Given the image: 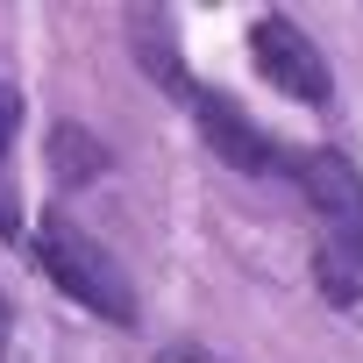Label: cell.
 Wrapping results in <instances>:
<instances>
[{"instance_id":"obj_2","label":"cell","mask_w":363,"mask_h":363,"mask_svg":"<svg viewBox=\"0 0 363 363\" xmlns=\"http://www.w3.org/2000/svg\"><path fill=\"white\" fill-rule=\"evenodd\" d=\"M250 57H257V72H264L278 93H292L299 107H328V93H335L328 57H320V43H313L292 15H257V22H250Z\"/></svg>"},{"instance_id":"obj_8","label":"cell","mask_w":363,"mask_h":363,"mask_svg":"<svg viewBox=\"0 0 363 363\" xmlns=\"http://www.w3.org/2000/svg\"><path fill=\"white\" fill-rule=\"evenodd\" d=\"M0 328H8V299H0Z\"/></svg>"},{"instance_id":"obj_7","label":"cell","mask_w":363,"mask_h":363,"mask_svg":"<svg viewBox=\"0 0 363 363\" xmlns=\"http://www.w3.org/2000/svg\"><path fill=\"white\" fill-rule=\"evenodd\" d=\"M15 121H22V107H15L8 86H0V157H8V143H15Z\"/></svg>"},{"instance_id":"obj_6","label":"cell","mask_w":363,"mask_h":363,"mask_svg":"<svg viewBox=\"0 0 363 363\" xmlns=\"http://www.w3.org/2000/svg\"><path fill=\"white\" fill-rule=\"evenodd\" d=\"M50 171L65 178V186H86V178L107 171V150H100L79 121H57V128H50Z\"/></svg>"},{"instance_id":"obj_1","label":"cell","mask_w":363,"mask_h":363,"mask_svg":"<svg viewBox=\"0 0 363 363\" xmlns=\"http://www.w3.org/2000/svg\"><path fill=\"white\" fill-rule=\"evenodd\" d=\"M29 257H36V271H43L65 299H79L86 313H100V320H114V328H128V320H135V292H128L121 264H114L93 235H79L65 214H43V221H36Z\"/></svg>"},{"instance_id":"obj_4","label":"cell","mask_w":363,"mask_h":363,"mask_svg":"<svg viewBox=\"0 0 363 363\" xmlns=\"http://www.w3.org/2000/svg\"><path fill=\"white\" fill-rule=\"evenodd\" d=\"M292 178H299V193L313 200V214L328 228H363V171L335 150H299L292 157Z\"/></svg>"},{"instance_id":"obj_3","label":"cell","mask_w":363,"mask_h":363,"mask_svg":"<svg viewBox=\"0 0 363 363\" xmlns=\"http://www.w3.org/2000/svg\"><path fill=\"white\" fill-rule=\"evenodd\" d=\"M193 114H200V135H207L235 171L271 178V171H285V164H292V157H285V150H278V143H271V135L235 107V100H221V93H193Z\"/></svg>"},{"instance_id":"obj_9","label":"cell","mask_w":363,"mask_h":363,"mask_svg":"<svg viewBox=\"0 0 363 363\" xmlns=\"http://www.w3.org/2000/svg\"><path fill=\"white\" fill-rule=\"evenodd\" d=\"M178 363H207V356H178Z\"/></svg>"},{"instance_id":"obj_5","label":"cell","mask_w":363,"mask_h":363,"mask_svg":"<svg viewBox=\"0 0 363 363\" xmlns=\"http://www.w3.org/2000/svg\"><path fill=\"white\" fill-rule=\"evenodd\" d=\"M313 278L335 306L363 299V228H328V242L313 250Z\"/></svg>"}]
</instances>
